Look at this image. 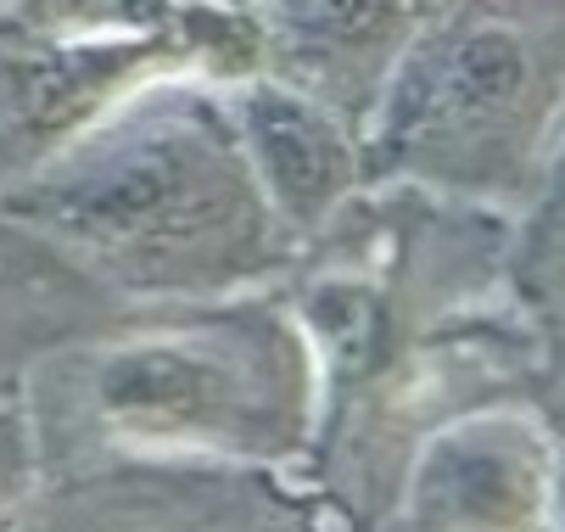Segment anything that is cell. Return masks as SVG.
I'll return each mask as SVG.
<instances>
[{"instance_id": "cell-3", "label": "cell", "mask_w": 565, "mask_h": 532, "mask_svg": "<svg viewBox=\"0 0 565 532\" xmlns=\"http://www.w3.org/2000/svg\"><path fill=\"white\" fill-rule=\"evenodd\" d=\"M96 426L146 460H202L224 471H286L326 432V375L275 297H218L90 364Z\"/></svg>"}, {"instance_id": "cell-7", "label": "cell", "mask_w": 565, "mask_h": 532, "mask_svg": "<svg viewBox=\"0 0 565 532\" xmlns=\"http://www.w3.org/2000/svg\"><path fill=\"white\" fill-rule=\"evenodd\" d=\"M196 0H7V23L23 40H135L169 29Z\"/></svg>"}, {"instance_id": "cell-6", "label": "cell", "mask_w": 565, "mask_h": 532, "mask_svg": "<svg viewBox=\"0 0 565 532\" xmlns=\"http://www.w3.org/2000/svg\"><path fill=\"white\" fill-rule=\"evenodd\" d=\"M443 7L448 0H247L264 45L258 73L364 124L392 62Z\"/></svg>"}, {"instance_id": "cell-5", "label": "cell", "mask_w": 565, "mask_h": 532, "mask_svg": "<svg viewBox=\"0 0 565 532\" xmlns=\"http://www.w3.org/2000/svg\"><path fill=\"white\" fill-rule=\"evenodd\" d=\"M218 91L241 135V151H247V169L269 213L280 219L286 242L302 247L331 236L348 219L359 185L370 180L359 124L319 96L275 79V73H247Z\"/></svg>"}, {"instance_id": "cell-9", "label": "cell", "mask_w": 565, "mask_h": 532, "mask_svg": "<svg viewBox=\"0 0 565 532\" xmlns=\"http://www.w3.org/2000/svg\"><path fill=\"white\" fill-rule=\"evenodd\" d=\"M218 532H319V526L286 499L275 471H253L247 482H241L230 515L218 521Z\"/></svg>"}, {"instance_id": "cell-4", "label": "cell", "mask_w": 565, "mask_h": 532, "mask_svg": "<svg viewBox=\"0 0 565 532\" xmlns=\"http://www.w3.org/2000/svg\"><path fill=\"white\" fill-rule=\"evenodd\" d=\"M386 532H565L554 437L521 409L437 426L409 460Z\"/></svg>"}, {"instance_id": "cell-2", "label": "cell", "mask_w": 565, "mask_h": 532, "mask_svg": "<svg viewBox=\"0 0 565 532\" xmlns=\"http://www.w3.org/2000/svg\"><path fill=\"white\" fill-rule=\"evenodd\" d=\"M370 180L521 202L565 135V0H448L364 124Z\"/></svg>"}, {"instance_id": "cell-10", "label": "cell", "mask_w": 565, "mask_h": 532, "mask_svg": "<svg viewBox=\"0 0 565 532\" xmlns=\"http://www.w3.org/2000/svg\"><path fill=\"white\" fill-rule=\"evenodd\" d=\"M0 12H7V0H0Z\"/></svg>"}, {"instance_id": "cell-8", "label": "cell", "mask_w": 565, "mask_h": 532, "mask_svg": "<svg viewBox=\"0 0 565 532\" xmlns=\"http://www.w3.org/2000/svg\"><path fill=\"white\" fill-rule=\"evenodd\" d=\"M40 499V421L29 398L0 393V532H23Z\"/></svg>"}, {"instance_id": "cell-1", "label": "cell", "mask_w": 565, "mask_h": 532, "mask_svg": "<svg viewBox=\"0 0 565 532\" xmlns=\"http://www.w3.org/2000/svg\"><path fill=\"white\" fill-rule=\"evenodd\" d=\"M12 219L135 297H235L291 264L224 91L151 79L73 135L12 191Z\"/></svg>"}]
</instances>
